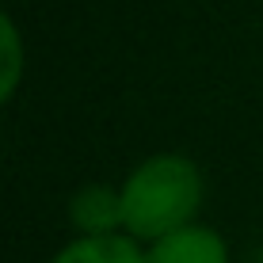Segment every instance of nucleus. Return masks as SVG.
I'll list each match as a JSON object with an SVG mask.
<instances>
[{"label":"nucleus","mask_w":263,"mask_h":263,"mask_svg":"<svg viewBox=\"0 0 263 263\" xmlns=\"http://www.w3.org/2000/svg\"><path fill=\"white\" fill-rule=\"evenodd\" d=\"M69 217L80 229V237H107L122 229V187L88 183L72 195Z\"/></svg>","instance_id":"7ed1b4c3"},{"label":"nucleus","mask_w":263,"mask_h":263,"mask_svg":"<svg viewBox=\"0 0 263 263\" xmlns=\"http://www.w3.org/2000/svg\"><path fill=\"white\" fill-rule=\"evenodd\" d=\"M202 206V172L179 153L138 164L122 183V229L134 240H160L195 221Z\"/></svg>","instance_id":"f257e3e1"},{"label":"nucleus","mask_w":263,"mask_h":263,"mask_svg":"<svg viewBox=\"0 0 263 263\" xmlns=\"http://www.w3.org/2000/svg\"><path fill=\"white\" fill-rule=\"evenodd\" d=\"M53 263H145V252L130 233H107V237H77L53 256Z\"/></svg>","instance_id":"20e7f679"},{"label":"nucleus","mask_w":263,"mask_h":263,"mask_svg":"<svg viewBox=\"0 0 263 263\" xmlns=\"http://www.w3.org/2000/svg\"><path fill=\"white\" fill-rule=\"evenodd\" d=\"M145 263H229V244L210 225H183L145 248Z\"/></svg>","instance_id":"f03ea898"},{"label":"nucleus","mask_w":263,"mask_h":263,"mask_svg":"<svg viewBox=\"0 0 263 263\" xmlns=\"http://www.w3.org/2000/svg\"><path fill=\"white\" fill-rule=\"evenodd\" d=\"M23 80V34L12 23V15L0 12V107L15 96Z\"/></svg>","instance_id":"39448f33"}]
</instances>
